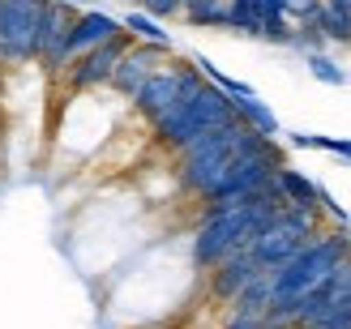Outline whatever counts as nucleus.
<instances>
[{"instance_id": "f257e3e1", "label": "nucleus", "mask_w": 351, "mask_h": 329, "mask_svg": "<svg viewBox=\"0 0 351 329\" xmlns=\"http://www.w3.org/2000/svg\"><path fill=\"white\" fill-rule=\"evenodd\" d=\"M278 210H287V205L274 197V188H261V193L227 201V205H206L197 227L189 235V265L197 274H210L232 252L249 248Z\"/></svg>"}, {"instance_id": "f03ea898", "label": "nucleus", "mask_w": 351, "mask_h": 329, "mask_svg": "<svg viewBox=\"0 0 351 329\" xmlns=\"http://www.w3.org/2000/svg\"><path fill=\"white\" fill-rule=\"evenodd\" d=\"M257 142H266V137L253 133L249 124H240V120L202 133L197 142H189L184 150H176V184H180L189 197H202L206 188H215V180L240 159L244 150H253ZM270 142H274V137H270Z\"/></svg>"}, {"instance_id": "7ed1b4c3", "label": "nucleus", "mask_w": 351, "mask_h": 329, "mask_svg": "<svg viewBox=\"0 0 351 329\" xmlns=\"http://www.w3.org/2000/svg\"><path fill=\"white\" fill-rule=\"evenodd\" d=\"M343 256H351L347 227H326L322 235H313L295 256H287L278 269H270V308L274 313H287L295 300H304L313 287H322L330 278V269Z\"/></svg>"}, {"instance_id": "20e7f679", "label": "nucleus", "mask_w": 351, "mask_h": 329, "mask_svg": "<svg viewBox=\"0 0 351 329\" xmlns=\"http://www.w3.org/2000/svg\"><path fill=\"white\" fill-rule=\"evenodd\" d=\"M232 120H236L232 98H227L219 85L202 81L197 90H189L180 103H176L159 124H150V137H154V146H159V150L176 154V150H184L189 142H197L202 133L219 129V124H232Z\"/></svg>"}, {"instance_id": "39448f33", "label": "nucleus", "mask_w": 351, "mask_h": 329, "mask_svg": "<svg viewBox=\"0 0 351 329\" xmlns=\"http://www.w3.org/2000/svg\"><path fill=\"white\" fill-rule=\"evenodd\" d=\"M283 163L287 159H283V146H278V142H270V137L257 142L253 150H244L240 159L215 180V188H206V193L197 197L202 210H206V205H227V201H240V197H253V193H261V188H270L274 171Z\"/></svg>"}, {"instance_id": "423d86ee", "label": "nucleus", "mask_w": 351, "mask_h": 329, "mask_svg": "<svg viewBox=\"0 0 351 329\" xmlns=\"http://www.w3.org/2000/svg\"><path fill=\"white\" fill-rule=\"evenodd\" d=\"M322 231H326L322 210H300V205H287V210H278L266 222V231L249 244V252H253V261L261 269H278L287 256H295L313 235H322Z\"/></svg>"}, {"instance_id": "0eeeda50", "label": "nucleus", "mask_w": 351, "mask_h": 329, "mask_svg": "<svg viewBox=\"0 0 351 329\" xmlns=\"http://www.w3.org/2000/svg\"><path fill=\"white\" fill-rule=\"evenodd\" d=\"M43 0H0V73L34 68Z\"/></svg>"}, {"instance_id": "6e6552de", "label": "nucleus", "mask_w": 351, "mask_h": 329, "mask_svg": "<svg viewBox=\"0 0 351 329\" xmlns=\"http://www.w3.org/2000/svg\"><path fill=\"white\" fill-rule=\"evenodd\" d=\"M206 77L197 73V68H193V60H184V64H163L159 73H150L142 85H137V94L129 98L133 103V116L137 120H146V124H159V120L176 107V103H180L189 90H197Z\"/></svg>"}, {"instance_id": "1a4fd4ad", "label": "nucleus", "mask_w": 351, "mask_h": 329, "mask_svg": "<svg viewBox=\"0 0 351 329\" xmlns=\"http://www.w3.org/2000/svg\"><path fill=\"white\" fill-rule=\"evenodd\" d=\"M133 43V34L125 30V34H116V39H108V43H99V47H90V51H82V56H73L64 64V90L69 94H86V90H108L112 85V73H116V64H120V56H125V47Z\"/></svg>"}, {"instance_id": "9d476101", "label": "nucleus", "mask_w": 351, "mask_h": 329, "mask_svg": "<svg viewBox=\"0 0 351 329\" xmlns=\"http://www.w3.org/2000/svg\"><path fill=\"white\" fill-rule=\"evenodd\" d=\"M73 5L69 0H43L39 13V43H34V68L47 77H60L69 64V26H73Z\"/></svg>"}, {"instance_id": "9b49d317", "label": "nucleus", "mask_w": 351, "mask_h": 329, "mask_svg": "<svg viewBox=\"0 0 351 329\" xmlns=\"http://www.w3.org/2000/svg\"><path fill=\"white\" fill-rule=\"evenodd\" d=\"M171 56H176V51H163V47H150V43H137V39H133V43L125 47V56H120V64H116L108 90L129 103V98L137 94V85H142L150 73H159Z\"/></svg>"}, {"instance_id": "f8f14e48", "label": "nucleus", "mask_w": 351, "mask_h": 329, "mask_svg": "<svg viewBox=\"0 0 351 329\" xmlns=\"http://www.w3.org/2000/svg\"><path fill=\"white\" fill-rule=\"evenodd\" d=\"M257 274H266V269L253 261V252H249V248H240V252H232L227 261H219L215 269L206 274V295L215 300V304H223V308H227V304H232L244 287L257 278Z\"/></svg>"}, {"instance_id": "ddd939ff", "label": "nucleus", "mask_w": 351, "mask_h": 329, "mask_svg": "<svg viewBox=\"0 0 351 329\" xmlns=\"http://www.w3.org/2000/svg\"><path fill=\"white\" fill-rule=\"evenodd\" d=\"M116 34H125L120 17L103 13V9H77L73 26H69V60L82 56V51H90V47H99V43H108V39H116Z\"/></svg>"}, {"instance_id": "4468645a", "label": "nucleus", "mask_w": 351, "mask_h": 329, "mask_svg": "<svg viewBox=\"0 0 351 329\" xmlns=\"http://www.w3.org/2000/svg\"><path fill=\"white\" fill-rule=\"evenodd\" d=\"M270 188H274V197L283 201V205H300V210H317V193H322V184H317V180H308L300 167L283 163V167L274 171Z\"/></svg>"}, {"instance_id": "2eb2a0df", "label": "nucleus", "mask_w": 351, "mask_h": 329, "mask_svg": "<svg viewBox=\"0 0 351 329\" xmlns=\"http://www.w3.org/2000/svg\"><path fill=\"white\" fill-rule=\"evenodd\" d=\"M232 107H236V120L240 124H249L253 133H261V137H283V124H278V116L261 103L257 94H249V98H232Z\"/></svg>"}, {"instance_id": "dca6fc26", "label": "nucleus", "mask_w": 351, "mask_h": 329, "mask_svg": "<svg viewBox=\"0 0 351 329\" xmlns=\"http://www.w3.org/2000/svg\"><path fill=\"white\" fill-rule=\"evenodd\" d=\"M120 26H125L137 43H150V47H163V51H176V43H171V34L163 30V22L159 17H150V13H142V9H129L125 17H120Z\"/></svg>"}, {"instance_id": "f3484780", "label": "nucleus", "mask_w": 351, "mask_h": 329, "mask_svg": "<svg viewBox=\"0 0 351 329\" xmlns=\"http://www.w3.org/2000/svg\"><path fill=\"white\" fill-rule=\"evenodd\" d=\"M180 17L202 30H227V0H184Z\"/></svg>"}, {"instance_id": "a211bd4d", "label": "nucleus", "mask_w": 351, "mask_h": 329, "mask_svg": "<svg viewBox=\"0 0 351 329\" xmlns=\"http://www.w3.org/2000/svg\"><path fill=\"white\" fill-rule=\"evenodd\" d=\"M227 30L244 34V39H261V13H257V0H227Z\"/></svg>"}, {"instance_id": "6ab92c4d", "label": "nucleus", "mask_w": 351, "mask_h": 329, "mask_svg": "<svg viewBox=\"0 0 351 329\" xmlns=\"http://www.w3.org/2000/svg\"><path fill=\"white\" fill-rule=\"evenodd\" d=\"M308 22L322 30V39H326V43H339V47H343V43H351V13H339V9L322 5L317 13L308 17Z\"/></svg>"}, {"instance_id": "aec40b11", "label": "nucleus", "mask_w": 351, "mask_h": 329, "mask_svg": "<svg viewBox=\"0 0 351 329\" xmlns=\"http://www.w3.org/2000/svg\"><path fill=\"white\" fill-rule=\"evenodd\" d=\"M304 68H308V77L313 81H322V85H347V68L330 56V51H304Z\"/></svg>"}, {"instance_id": "412c9836", "label": "nucleus", "mask_w": 351, "mask_h": 329, "mask_svg": "<svg viewBox=\"0 0 351 329\" xmlns=\"http://www.w3.org/2000/svg\"><path fill=\"white\" fill-rule=\"evenodd\" d=\"M283 9H287L291 22H308V17L322 9V0H283Z\"/></svg>"}, {"instance_id": "4be33fe9", "label": "nucleus", "mask_w": 351, "mask_h": 329, "mask_svg": "<svg viewBox=\"0 0 351 329\" xmlns=\"http://www.w3.org/2000/svg\"><path fill=\"white\" fill-rule=\"evenodd\" d=\"M322 5H330V9H339V13H351V0H322Z\"/></svg>"}, {"instance_id": "5701e85b", "label": "nucleus", "mask_w": 351, "mask_h": 329, "mask_svg": "<svg viewBox=\"0 0 351 329\" xmlns=\"http://www.w3.org/2000/svg\"><path fill=\"white\" fill-rule=\"evenodd\" d=\"M347 239H351V227H347Z\"/></svg>"}]
</instances>
